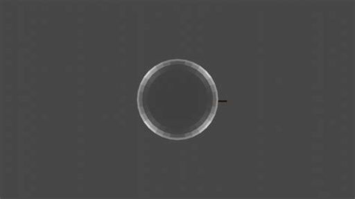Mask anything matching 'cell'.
<instances>
[{
	"mask_svg": "<svg viewBox=\"0 0 355 199\" xmlns=\"http://www.w3.org/2000/svg\"><path fill=\"white\" fill-rule=\"evenodd\" d=\"M219 92L211 75L185 59H171L148 70L139 85L140 119L154 135L188 140L207 130L217 115Z\"/></svg>",
	"mask_w": 355,
	"mask_h": 199,
	"instance_id": "1",
	"label": "cell"
}]
</instances>
